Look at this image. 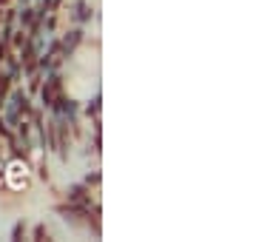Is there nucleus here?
Segmentation results:
<instances>
[{
    "mask_svg": "<svg viewBox=\"0 0 256 242\" xmlns=\"http://www.w3.org/2000/svg\"><path fill=\"white\" fill-rule=\"evenodd\" d=\"M0 112H3V117H6V122H9L12 128H18V122L32 114L28 94L20 92V88H14L12 94H6V102H3V108H0Z\"/></svg>",
    "mask_w": 256,
    "mask_h": 242,
    "instance_id": "f257e3e1",
    "label": "nucleus"
},
{
    "mask_svg": "<svg viewBox=\"0 0 256 242\" xmlns=\"http://www.w3.org/2000/svg\"><path fill=\"white\" fill-rule=\"evenodd\" d=\"M37 88H40V102H43V108H52V112H54L57 97L63 94V77L57 74V72H48L46 83L37 86Z\"/></svg>",
    "mask_w": 256,
    "mask_h": 242,
    "instance_id": "f03ea898",
    "label": "nucleus"
},
{
    "mask_svg": "<svg viewBox=\"0 0 256 242\" xmlns=\"http://www.w3.org/2000/svg\"><path fill=\"white\" fill-rule=\"evenodd\" d=\"M66 202L77 205L82 211H100L97 202L92 200V186H86V182H74V186L66 188Z\"/></svg>",
    "mask_w": 256,
    "mask_h": 242,
    "instance_id": "7ed1b4c3",
    "label": "nucleus"
},
{
    "mask_svg": "<svg viewBox=\"0 0 256 242\" xmlns=\"http://www.w3.org/2000/svg\"><path fill=\"white\" fill-rule=\"evenodd\" d=\"M82 38H86V32H82L80 26H77V28H68V32L63 34V40H60V57L74 54V48L82 43Z\"/></svg>",
    "mask_w": 256,
    "mask_h": 242,
    "instance_id": "20e7f679",
    "label": "nucleus"
},
{
    "mask_svg": "<svg viewBox=\"0 0 256 242\" xmlns=\"http://www.w3.org/2000/svg\"><path fill=\"white\" fill-rule=\"evenodd\" d=\"M74 20H77V23H92V18H94V9L92 6H88V0H74Z\"/></svg>",
    "mask_w": 256,
    "mask_h": 242,
    "instance_id": "39448f33",
    "label": "nucleus"
},
{
    "mask_svg": "<svg viewBox=\"0 0 256 242\" xmlns=\"http://www.w3.org/2000/svg\"><path fill=\"white\" fill-rule=\"evenodd\" d=\"M14 18H18L23 32H28V28L34 26V9H32V6H20V9L14 12Z\"/></svg>",
    "mask_w": 256,
    "mask_h": 242,
    "instance_id": "423d86ee",
    "label": "nucleus"
},
{
    "mask_svg": "<svg viewBox=\"0 0 256 242\" xmlns=\"http://www.w3.org/2000/svg\"><path fill=\"white\" fill-rule=\"evenodd\" d=\"M26 236V220H18V222L12 225V231H9V240L12 242H20Z\"/></svg>",
    "mask_w": 256,
    "mask_h": 242,
    "instance_id": "0eeeda50",
    "label": "nucleus"
},
{
    "mask_svg": "<svg viewBox=\"0 0 256 242\" xmlns=\"http://www.w3.org/2000/svg\"><path fill=\"white\" fill-rule=\"evenodd\" d=\"M100 102H102V97H100V92H97L92 100H88V106H86V114H88V117H97V114H100Z\"/></svg>",
    "mask_w": 256,
    "mask_h": 242,
    "instance_id": "6e6552de",
    "label": "nucleus"
},
{
    "mask_svg": "<svg viewBox=\"0 0 256 242\" xmlns=\"http://www.w3.org/2000/svg\"><path fill=\"white\" fill-rule=\"evenodd\" d=\"M32 240H37V242H40V240H48V228H46V222H40V225L34 228V231H32Z\"/></svg>",
    "mask_w": 256,
    "mask_h": 242,
    "instance_id": "1a4fd4ad",
    "label": "nucleus"
},
{
    "mask_svg": "<svg viewBox=\"0 0 256 242\" xmlns=\"http://www.w3.org/2000/svg\"><path fill=\"white\" fill-rule=\"evenodd\" d=\"M86 186H100V174L94 171V174H86V180H82Z\"/></svg>",
    "mask_w": 256,
    "mask_h": 242,
    "instance_id": "9d476101",
    "label": "nucleus"
},
{
    "mask_svg": "<svg viewBox=\"0 0 256 242\" xmlns=\"http://www.w3.org/2000/svg\"><path fill=\"white\" fill-rule=\"evenodd\" d=\"M6 3H9V0H0V6H6Z\"/></svg>",
    "mask_w": 256,
    "mask_h": 242,
    "instance_id": "9b49d317",
    "label": "nucleus"
},
{
    "mask_svg": "<svg viewBox=\"0 0 256 242\" xmlns=\"http://www.w3.org/2000/svg\"><path fill=\"white\" fill-rule=\"evenodd\" d=\"M0 157H3V146H0Z\"/></svg>",
    "mask_w": 256,
    "mask_h": 242,
    "instance_id": "f8f14e48",
    "label": "nucleus"
}]
</instances>
